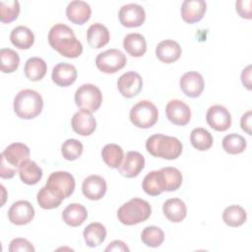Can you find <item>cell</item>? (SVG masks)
Returning a JSON list of instances; mask_svg holds the SVG:
<instances>
[{
    "instance_id": "obj_2",
    "label": "cell",
    "mask_w": 252,
    "mask_h": 252,
    "mask_svg": "<svg viewBox=\"0 0 252 252\" xmlns=\"http://www.w3.org/2000/svg\"><path fill=\"white\" fill-rule=\"evenodd\" d=\"M30 149L23 143H13L9 145L1 154L0 177L10 179L19 171L20 165L29 159Z\"/></svg>"
},
{
    "instance_id": "obj_4",
    "label": "cell",
    "mask_w": 252,
    "mask_h": 252,
    "mask_svg": "<svg viewBox=\"0 0 252 252\" xmlns=\"http://www.w3.org/2000/svg\"><path fill=\"white\" fill-rule=\"evenodd\" d=\"M13 105L19 118L30 120L40 114L43 108V99L37 92L26 89L16 94Z\"/></svg>"
},
{
    "instance_id": "obj_14",
    "label": "cell",
    "mask_w": 252,
    "mask_h": 252,
    "mask_svg": "<svg viewBox=\"0 0 252 252\" xmlns=\"http://www.w3.org/2000/svg\"><path fill=\"white\" fill-rule=\"evenodd\" d=\"M145 167V158L136 151H130L124 157L120 166L117 168L119 173L127 178H133L139 175Z\"/></svg>"
},
{
    "instance_id": "obj_13",
    "label": "cell",
    "mask_w": 252,
    "mask_h": 252,
    "mask_svg": "<svg viewBox=\"0 0 252 252\" xmlns=\"http://www.w3.org/2000/svg\"><path fill=\"white\" fill-rule=\"evenodd\" d=\"M167 119L174 125L184 126L189 123L191 118L190 107L182 100L172 99L165 106Z\"/></svg>"
},
{
    "instance_id": "obj_11",
    "label": "cell",
    "mask_w": 252,
    "mask_h": 252,
    "mask_svg": "<svg viewBox=\"0 0 252 252\" xmlns=\"http://www.w3.org/2000/svg\"><path fill=\"white\" fill-rule=\"evenodd\" d=\"M206 120L210 127L216 131H225L231 126V115L222 105H212L206 113Z\"/></svg>"
},
{
    "instance_id": "obj_29",
    "label": "cell",
    "mask_w": 252,
    "mask_h": 252,
    "mask_svg": "<svg viewBox=\"0 0 252 252\" xmlns=\"http://www.w3.org/2000/svg\"><path fill=\"white\" fill-rule=\"evenodd\" d=\"M10 40L19 49H29L34 42L33 32L25 26L14 28L10 33Z\"/></svg>"
},
{
    "instance_id": "obj_3",
    "label": "cell",
    "mask_w": 252,
    "mask_h": 252,
    "mask_svg": "<svg viewBox=\"0 0 252 252\" xmlns=\"http://www.w3.org/2000/svg\"><path fill=\"white\" fill-rule=\"evenodd\" d=\"M146 149L154 157L164 159H176L182 153V143L175 137L154 134L146 141Z\"/></svg>"
},
{
    "instance_id": "obj_32",
    "label": "cell",
    "mask_w": 252,
    "mask_h": 252,
    "mask_svg": "<svg viewBox=\"0 0 252 252\" xmlns=\"http://www.w3.org/2000/svg\"><path fill=\"white\" fill-rule=\"evenodd\" d=\"M47 66L43 59L39 57H31L27 60L24 72L26 77L32 82L40 81L46 74Z\"/></svg>"
},
{
    "instance_id": "obj_18",
    "label": "cell",
    "mask_w": 252,
    "mask_h": 252,
    "mask_svg": "<svg viewBox=\"0 0 252 252\" xmlns=\"http://www.w3.org/2000/svg\"><path fill=\"white\" fill-rule=\"evenodd\" d=\"M107 190V184L104 178L99 175H90L84 179L82 184V192L86 198L96 201L101 199Z\"/></svg>"
},
{
    "instance_id": "obj_19",
    "label": "cell",
    "mask_w": 252,
    "mask_h": 252,
    "mask_svg": "<svg viewBox=\"0 0 252 252\" xmlns=\"http://www.w3.org/2000/svg\"><path fill=\"white\" fill-rule=\"evenodd\" d=\"M206 10L207 3L204 0H185L181 5V17L184 22L194 24L203 19Z\"/></svg>"
},
{
    "instance_id": "obj_44",
    "label": "cell",
    "mask_w": 252,
    "mask_h": 252,
    "mask_svg": "<svg viewBox=\"0 0 252 252\" xmlns=\"http://www.w3.org/2000/svg\"><path fill=\"white\" fill-rule=\"evenodd\" d=\"M251 119H252V111H246L240 118V126L241 129L246 132L248 135H251Z\"/></svg>"
},
{
    "instance_id": "obj_10",
    "label": "cell",
    "mask_w": 252,
    "mask_h": 252,
    "mask_svg": "<svg viewBox=\"0 0 252 252\" xmlns=\"http://www.w3.org/2000/svg\"><path fill=\"white\" fill-rule=\"evenodd\" d=\"M34 217V209L32 205L26 200H20L12 204L8 211L9 220L16 225H24L30 223Z\"/></svg>"
},
{
    "instance_id": "obj_39",
    "label": "cell",
    "mask_w": 252,
    "mask_h": 252,
    "mask_svg": "<svg viewBox=\"0 0 252 252\" xmlns=\"http://www.w3.org/2000/svg\"><path fill=\"white\" fill-rule=\"evenodd\" d=\"M20 14V3L17 0L0 1V21L2 23H11L15 21Z\"/></svg>"
},
{
    "instance_id": "obj_5",
    "label": "cell",
    "mask_w": 252,
    "mask_h": 252,
    "mask_svg": "<svg viewBox=\"0 0 252 252\" xmlns=\"http://www.w3.org/2000/svg\"><path fill=\"white\" fill-rule=\"evenodd\" d=\"M152 214L149 202L141 198H133L124 203L117 211L118 220L126 225H134L147 220Z\"/></svg>"
},
{
    "instance_id": "obj_30",
    "label": "cell",
    "mask_w": 252,
    "mask_h": 252,
    "mask_svg": "<svg viewBox=\"0 0 252 252\" xmlns=\"http://www.w3.org/2000/svg\"><path fill=\"white\" fill-rule=\"evenodd\" d=\"M19 175L21 180L28 185L36 184L42 177V169L35 161L27 159L19 167Z\"/></svg>"
},
{
    "instance_id": "obj_37",
    "label": "cell",
    "mask_w": 252,
    "mask_h": 252,
    "mask_svg": "<svg viewBox=\"0 0 252 252\" xmlns=\"http://www.w3.org/2000/svg\"><path fill=\"white\" fill-rule=\"evenodd\" d=\"M20 64L19 54L11 48H2L0 50V68L3 73H13Z\"/></svg>"
},
{
    "instance_id": "obj_15",
    "label": "cell",
    "mask_w": 252,
    "mask_h": 252,
    "mask_svg": "<svg viewBox=\"0 0 252 252\" xmlns=\"http://www.w3.org/2000/svg\"><path fill=\"white\" fill-rule=\"evenodd\" d=\"M179 85L185 95L189 97H198L204 91L205 82L200 73L190 71L181 76Z\"/></svg>"
},
{
    "instance_id": "obj_24",
    "label": "cell",
    "mask_w": 252,
    "mask_h": 252,
    "mask_svg": "<svg viewBox=\"0 0 252 252\" xmlns=\"http://www.w3.org/2000/svg\"><path fill=\"white\" fill-rule=\"evenodd\" d=\"M64 199L65 198L60 192L47 184L40 188L36 196L38 205L44 210H51L59 207Z\"/></svg>"
},
{
    "instance_id": "obj_12",
    "label": "cell",
    "mask_w": 252,
    "mask_h": 252,
    "mask_svg": "<svg viewBox=\"0 0 252 252\" xmlns=\"http://www.w3.org/2000/svg\"><path fill=\"white\" fill-rule=\"evenodd\" d=\"M117 88L119 93L127 98L136 96L143 88L142 77L134 71L124 73L118 78Z\"/></svg>"
},
{
    "instance_id": "obj_46",
    "label": "cell",
    "mask_w": 252,
    "mask_h": 252,
    "mask_svg": "<svg viewBox=\"0 0 252 252\" xmlns=\"http://www.w3.org/2000/svg\"><path fill=\"white\" fill-rule=\"evenodd\" d=\"M241 82L242 85L247 89L251 90V66L248 65L245 69L242 70L241 73Z\"/></svg>"
},
{
    "instance_id": "obj_6",
    "label": "cell",
    "mask_w": 252,
    "mask_h": 252,
    "mask_svg": "<svg viewBox=\"0 0 252 252\" xmlns=\"http://www.w3.org/2000/svg\"><path fill=\"white\" fill-rule=\"evenodd\" d=\"M132 124L138 128L148 129L158 119V110L150 100H140L132 106L129 113Z\"/></svg>"
},
{
    "instance_id": "obj_25",
    "label": "cell",
    "mask_w": 252,
    "mask_h": 252,
    "mask_svg": "<svg viewBox=\"0 0 252 252\" xmlns=\"http://www.w3.org/2000/svg\"><path fill=\"white\" fill-rule=\"evenodd\" d=\"M162 212L168 220L172 222H180L186 218L187 208L181 199L170 198L164 202Z\"/></svg>"
},
{
    "instance_id": "obj_41",
    "label": "cell",
    "mask_w": 252,
    "mask_h": 252,
    "mask_svg": "<svg viewBox=\"0 0 252 252\" xmlns=\"http://www.w3.org/2000/svg\"><path fill=\"white\" fill-rule=\"evenodd\" d=\"M83 144L76 139H68L61 146V154L67 160H75L83 154Z\"/></svg>"
},
{
    "instance_id": "obj_28",
    "label": "cell",
    "mask_w": 252,
    "mask_h": 252,
    "mask_svg": "<svg viewBox=\"0 0 252 252\" xmlns=\"http://www.w3.org/2000/svg\"><path fill=\"white\" fill-rule=\"evenodd\" d=\"M123 47L133 57H141L147 51V42L141 33L132 32L126 34L123 39Z\"/></svg>"
},
{
    "instance_id": "obj_36",
    "label": "cell",
    "mask_w": 252,
    "mask_h": 252,
    "mask_svg": "<svg viewBox=\"0 0 252 252\" xmlns=\"http://www.w3.org/2000/svg\"><path fill=\"white\" fill-rule=\"evenodd\" d=\"M246 146V140L239 134H228L222 139V148L225 153L230 155H238L243 153Z\"/></svg>"
},
{
    "instance_id": "obj_33",
    "label": "cell",
    "mask_w": 252,
    "mask_h": 252,
    "mask_svg": "<svg viewBox=\"0 0 252 252\" xmlns=\"http://www.w3.org/2000/svg\"><path fill=\"white\" fill-rule=\"evenodd\" d=\"M101 158L107 166L118 168L124 158V153L120 146L116 144H107L101 150Z\"/></svg>"
},
{
    "instance_id": "obj_42",
    "label": "cell",
    "mask_w": 252,
    "mask_h": 252,
    "mask_svg": "<svg viewBox=\"0 0 252 252\" xmlns=\"http://www.w3.org/2000/svg\"><path fill=\"white\" fill-rule=\"evenodd\" d=\"M10 252H34L35 249L32 244L25 238H15L9 244Z\"/></svg>"
},
{
    "instance_id": "obj_9",
    "label": "cell",
    "mask_w": 252,
    "mask_h": 252,
    "mask_svg": "<svg viewBox=\"0 0 252 252\" xmlns=\"http://www.w3.org/2000/svg\"><path fill=\"white\" fill-rule=\"evenodd\" d=\"M120 24L126 28H137L144 24L146 20L145 9L136 3L123 5L118 13Z\"/></svg>"
},
{
    "instance_id": "obj_22",
    "label": "cell",
    "mask_w": 252,
    "mask_h": 252,
    "mask_svg": "<svg viewBox=\"0 0 252 252\" xmlns=\"http://www.w3.org/2000/svg\"><path fill=\"white\" fill-rule=\"evenodd\" d=\"M182 49L178 42L172 39H164L156 47L157 57L163 63H173L181 55Z\"/></svg>"
},
{
    "instance_id": "obj_21",
    "label": "cell",
    "mask_w": 252,
    "mask_h": 252,
    "mask_svg": "<svg viewBox=\"0 0 252 252\" xmlns=\"http://www.w3.org/2000/svg\"><path fill=\"white\" fill-rule=\"evenodd\" d=\"M92 15L91 6L82 0L71 1L66 8V16L70 22L76 25H84Z\"/></svg>"
},
{
    "instance_id": "obj_45",
    "label": "cell",
    "mask_w": 252,
    "mask_h": 252,
    "mask_svg": "<svg viewBox=\"0 0 252 252\" xmlns=\"http://www.w3.org/2000/svg\"><path fill=\"white\" fill-rule=\"evenodd\" d=\"M105 251H122L129 252L128 246L122 240H114L105 248Z\"/></svg>"
},
{
    "instance_id": "obj_7",
    "label": "cell",
    "mask_w": 252,
    "mask_h": 252,
    "mask_svg": "<svg viewBox=\"0 0 252 252\" xmlns=\"http://www.w3.org/2000/svg\"><path fill=\"white\" fill-rule=\"evenodd\" d=\"M75 102L79 108L94 112L101 105V92L93 84H84L75 93Z\"/></svg>"
},
{
    "instance_id": "obj_43",
    "label": "cell",
    "mask_w": 252,
    "mask_h": 252,
    "mask_svg": "<svg viewBox=\"0 0 252 252\" xmlns=\"http://www.w3.org/2000/svg\"><path fill=\"white\" fill-rule=\"evenodd\" d=\"M251 0H238L235 3L236 11L241 18L251 19Z\"/></svg>"
},
{
    "instance_id": "obj_35",
    "label": "cell",
    "mask_w": 252,
    "mask_h": 252,
    "mask_svg": "<svg viewBox=\"0 0 252 252\" xmlns=\"http://www.w3.org/2000/svg\"><path fill=\"white\" fill-rule=\"evenodd\" d=\"M190 142L196 150L207 151L213 146L214 139L208 130L198 127L191 131Z\"/></svg>"
},
{
    "instance_id": "obj_17",
    "label": "cell",
    "mask_w": 252,
    "mask_h": 252,
    "mask_svg": "<svg viewBox=\"0 0 252 252\" xmlns=\"http://www.w3.org/2000/svg\"><path fill=\"white\" fill-rule=\"evenodd\" d=\"M71 125L78 135L90 136L96 128V121L91 111L81 109L73 115Z\"/></svg>"
},
{
    "instance_id": "obj_34",
    "label": "cell",
    "mask_w": 252,
    "mask_h": 252,
    "mask_svg": "<svg viewBox=\"0 0 252 252\" xmlns=\"http://www.w3.org/2000/svg\"><path fill=\"white\" fill-rule=\"evenodd\" d=\"M247 219L245 210L238 205H231L224 209L222 213V220L225 224L231 227L242 225Z\"/></svg>"
},
{
    "instance_id": "obj_8",
    "label": "cell",
    "mask_w": 252,
    "mask_h": 252,
    "mask_svg": "<svg viewBox=\"0 0 252 252\" xmlns=\"http://www.w3.org/2000/svg\"><path fill=\"white\" fill-rule=\"evenodd\" d=\"M127 63L126 56L119 49L111 48L99 53L95 58L97 69L106 74H114Z\"/></svg>"
},
{
    "instance_id": "obj_16",
    "label": "cell",
    "mask_w": 252,
    "mask_h": 252,
    "mask_svg": "<svg viewBox=\"0 0 252 252\" xmlns=\"http://www.w3.org/2000/svg\"><path fill=\"white\" fill-rule=\"evenodd\" d=\"M46 184L60 192L64 198H68L73 194L76 185L73 175L67 171L52 172L48 176Z\"/></svg>"
},
{
    "instance_id": "obj_1",
    "label": "cell",
    "mask_w": 252,
    "mask_h": 252,
    "mask_svg": "<svg viewBox=\"0 0 252 252\" xmlns=\"http://www.w3.org/2000/svg\"><path fill=\"white\" fill-rule=\"evenodd\" d=\"M49 45L60 55L67 58H77L83 52V45L73 30L65 24H56L48 32Z\"/></svg>"
},
{
    "instance_id": "obj_40",
    "label": "cell",
    "mask_w": 252,
    "mask_h": 252,
    "mask_svg": "<svg viewBox=\"0 0 252 252\" xmlns=\"http://www.w3.org/2000/svg\"><path fill=\"white\" fill-rule=\"evenodd\" d=\"M163 174L164 184H165V191L171 192L177 190L182 183V174L179 169L176 167L166 166L160 169Z\"/></svg>"
},
{
    "instance_id": "obj_26",
    "label": "cell",
    "mask_w": 252,
    "mask_h": 252,
    "mask_svg": "<svg viewBox=\"0 0 252 252\" xmlns=\"http://www.w3.org/2000/svg\"><path fill=\"white\" fill-rule=\"evenodd\" d=\"M142 187L144 191L151 196H158L165 191V184L162 171L153 170L149 172L142 182Z\"/></svg>"
},
{
    "instance_id": "obj_38",
    "label": "cell",
    "mask_w": 252,
    "mask_h": 252,
    "mask_svg": "<svg viewBox=\"0 0 252 252\" xmlns=\"http://www.w3.org/2000/svg\"><path fill=\"white\" fill-rule=\"evenodd\" d=\"M141 239L145 245L156 248L162 244L164 240V233L160 227L150 225L143 229Z\"/></svg>"
},
{
    "instance_id": "obj_27",
    "label": "cell",
    "mask_w": 252,
    "mask_h": 252,
    "mask_svg": "<svg viewBox=\"0 0 252 252\" xmlns=\"http://www.w3.org/2000/svg\"><path fill=\"white\" fill-rule=\"evenodd\" d=\"M87 209L83 205L77 203L68 205L62 213V219L64 222L73 227L81 225L87 220Z\"/></svg>"
},
{
    "instance_id": "obj_23",
    "label": "cell",
    "mask_w": 252,
    "mask_h": 252,
    "mask_svg": "<svg viewBox=\"0 0 252 252\" xmlns=\"http://www.w3.org/2000/svg\"><path fill=\"white\" fill-rule=\"evenodd\" d=\"M110 34L108 29L100 24L94 23L91 25L87 31V40L91 47L98 49L109 42Z\"/></svg>"
},
{
    "instance_id": "obj_20",
    "label": "cell",
    "mask_w": 252,
    "mask_h": 252,
    "mask_svg": "<svg viewBox=\"0 0 252 252\" xmlns=\"http://www.w3.org/2000/svg\"><path fill=\"white\" fill-rule=\"evenodd\" d=\"M51 79L59 87L71 86L77 79L76 67L69 63L60 62L53 67Z\"/></svg>"
},
{
    "instance_id": "obj_31",
    "label": "cell",
    "mask_w": 252,
    "mask_h": 252,
    "mask_svg": "<svg viewBox=\"0 0 252 252\" xmlns=\"http://www.w3.org/2000/svg\"><path fill=\"white\" fill-rule=\"evenodd\" d=\"M83 235L89 247H96L105 240L106 228L100 222H92L84 229Z\"/></svg>"
}]
</instances>
